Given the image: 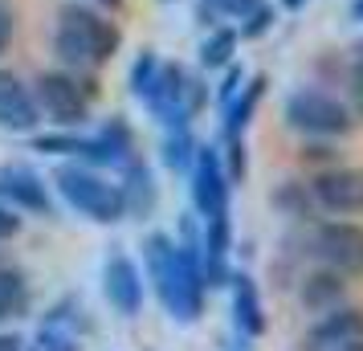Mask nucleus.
I'll return each instance as SVG.
<instances>
[{"label":"nucleus","mask_w":363,"mask_h":351,"mask_svg":"<svg viewBox=\"0 0 363 351\" xmlns=\"http://www.w3.org/2000/svg\"><path fill=\"white\" fill-rule=\"evenodd\" d=\"M50 45L62 69H102L123 50V29L86 0H62Z\"/></svg>","instance_id":"nucleus-1"},{"label":"nucleus","mask_w":363,"mask_h":351,"mask_svg":"<svg viewBox=\"0 0 363 351\" xmlns=\"http://www.w3.org/2000/svg\"><path fill=\"white\" fill-rule=\"evenodd\" d=\"M53 188L57 196L66 201V208H74L78 217L94 221V225H118L127 221V204H123V192H118L115 180H106L99 167L86 164H62L53 172Z\"/></svg>","instance_id":"nucleus-2"},{"label":"nucleus","mask_w":363,"mask_h":351,"mask_svg":"<svg viewBox=\"0 0 363 351\" xmlns=\"http://www.w3.org/2000/svg\"><path fill=\"white\" fill-rule=\"evenodd\" d=\"M281 118L302 139H343L359 123L351 115L347 99L330 94L323 86H298V90H290L286 102H281Z\"/></svg>","instance_id":"nucleus-3"},{"label":"nucleus","mask_w":363,"mask_h":351,"mask_svg":"<svg viewBox=\"0 0 363 351\" xmlns=\"http://www.w3.org/2000/svg\"><path fill=\"white\" fill-rule=\"evenodd\" d=\"M33 102L41 118L62 127V131H78L86 118H90V106L94 102L82 94V86L74 78V69H41L33 78Z\"/></svg>","instance_id":"nucleus-4"},{"label":"nucleus","mask_w":363,"mask_h":351,"mask_svg":"<svg viewBox=\"0 0 363 351\" xmlns=\"http://www.w3.org/2000/svg\"><path fill=\"white\" fill-rule=\"evenodd\" d=\"M306 253L318 266L339 269L343 278H363V225L359 221H318L306 233Z\"/></svg>","instance_id":"nucleus-5"},{"label":"nucleus","mask_w":363,"mask_h":351,"mask_svg":"<svg viewBox=\"0 0 363 351\" xmlns=\"http://www.w3.org/2000/svg\"><path fill=\"white\" fill-rule=\"evenodd\" d=\"M188 192H192L196 217L208 221V217L229 213L233 184H229V176H225V164H220V147H208V143L196 147V160L188 167Z\"/></svg>","instance_id":"nucleus-6"},{"label":"nucleus","mask_w":363,"mask_h":351,"mask_svg":"<svg viewBox=\"0 0 363 351\" xmlns=\"http://www.w3.org/2000/svg\"><path fill=\"white\" fill-rule=\"evenodd\" d=\"M314 204L330 217H363V164H335L311 176Z\"/></svg>","instance_id":"nucleus-7"},{"label":"nucleus","mask_w":363,"mask_h":351,"mask_svg":"<svg viewBox=\"0 0 363 351\" xmlns=\"http://www.w3.org/2000/svg\"><path fill=\"white\" fill-rule=\"evenodd\" d=\"M102 294L111 302V311L123 318H139L143 315V302H147V282H143V269L135 266L127 253H111L102 262Z\"/></svg>","instance_id":"nucleus-8"},{"label":"nucleus","mask_w":363,"mask_h":351,"mask_svg":"<svg viewBox=\"0 0 363 351\" xmlns=\"http://www.w3.org/2000/svg\"><path fill=\"white\" fill-rule=\"evenodd\" d=\"M0 201L13 204L17 213L53 217L50 184H45V180H41L29 164H4V167H0Z\"/></svg>","instance_id":"nucleus-9"},{"label":"nucleus","mask_w":363,"mask_h":351,"mask_svg":"<svg viewBox=\"0 0 363 351\" xmlns=\"http://www.w3.org/2000/svg\"><path fill=\"white\" fill-rule=\"evenodd\" d=\"M143 282L155 290L160 306H172L176 294V274H180V250H176V237L167 233H147L143 237Z\"/></svg>","instance_id":"nucleus-10"},{"label":"nucleus","mask_w":363,"mask_h":351,"mask_svg":"<svg viewBox=\"0 0 363 351\" xmlns=\"http://www.w3.org/2000/svg\"><path fill=\"white\" fill-rule=\"evenodd\" d=\"M351 339H363V306H335V311H323V315L311 323V331L302 339V351H335L339 343H351Z\"/></svg>","instance_id":"nucleus-11"},{"label":"nucleus","mask_w":363,"mask_h":351,"mask_svg":"<svg viewBox=\"0 0 363 351\" xmlns=\"http://www.w3.org/2000/svg\"><path fill=\"white\" fill-rule=\"evenodd\" d=\"M45 118L37 111L33 90L21 82L13 69H0V131L13 135H33Z\"/></svg>","instance_id":"nucleus-12"},{"label":"nucleus","mask_w":363,"mask_h":351,"mask_svg":"<svg viewBox=\"0 0 363 351\" xmlns=\"http://www.w3.org/2000/svg\"><path fill=\"white\" fill-rule=\"evenodd\" d=\"M225 290H229V299H233V327H237V335L262 339L265 327H269V318H265V302H262L257 278L249 269H233V278Z\"/></svg>","instance_id":"nucleus-13"},{"label":"nucleus","mask_w":363,"mask_h":351,"mask_svg":"<svg viewBox=\"0 0 363 351\" xmlns=\"http://www.w3.org/2000/svg\"><path fill=\"white\" fill-rule=\"evenodd\" d=\"M123 180H118V192H123V204H127V217L131 221H147L160 204V184H155V172L147 167L143 155H131L127 164L118 167Z\"/></svg>","instance_id":"nucleus-14"},{"label":"nucleus","mask_w":363,"mask_h":351,"mask_svg":"<svg viewBox=\"0 0 363 351\" xmlns=\"http://www.w3.org/2000/svg\"><path fill=\"white\" fill-rule=\"evenodd\" d=\"M298 299H302V306L314 311V315L335 311V306L347 302V278L339 274V269H330V266H314V269H306V274L298 278Z\"/></svg>","instance_id":"nucleus-15"},{"label":"nucleus","mask_w":363,"mask_h":351,"mask_svg":"<svg viewBox=\"0 0 363 351\" xmlns=\"http://www.w3.org/2000/svg\"><path fill=\"white\" fill-rule=\"evenodd\" d=\"M265 86H269V78L265 74H253V78H245V86L233 94L225 106H220V139H237V135L249 131V123H253V115H257V106H262L265 99Z\"/></svg>","instance_id":"nucleus-16"},{"label":"nucleus","mask_w":363,"mask_h":351,"mask_svg":"<svg viewBox=\"0 0 363 351\" xmlns=\"http://www.w3.org/2000/svg\"><path fill=\"white\" fill-rule=\"evenodd\" d=\"M29 278H25V269L17 266H4L0 262V323H9V318H25L29 315Z\"/></svg>","instance_id":"nucleus-17"},{"label":"nucleus","mask_w":363,"mask_h":351,"mask_svg":"<svg viewBox=\"0 0 363 351\" xmlns=\"http://www.w3.org/2000/svg\"><path fill=\"white\" fill-rule=\"evenodd\" d=\"M274 208H278L281 217L290 221H314V192H311V180H281L278 188H274Z\"/></svg>","instance_id":"nucleus-18"},{"label":"nucleus","mask_w":363,"mask_h":351,"mask_svg":"<svg viewBox=\"0 0 363 351\" xmlns=\"http://www.w3.org/2000/svg\"><path fill=\"white\" fill-rule=\"evenodd\" d=\"M237 45H241L237 25H216V29H208V33H204V41H200L196 62H200L204 69H225V66L233 62Z\"/></svg>","instance_id":"nucleus-19"},{"label":"nucleus","mask_w":363,"mask_h":351,"mask_svg":"<svg viewBox=\"0 0 363 351\" xmlns=\"http://www.w3.org/2000/svg\"><path fill=\"white\" fill-rule=\"evenodd\" d=\"M29 147L41 151V155H66L74 164H82L86 151H90V135H78V131H45V135H29Z\"/></svg>","instance_id":"nucleus-20"},{"label":"nucleus","mask_w":363,"mask_h":351,"mask_svg":"<svg viewBox=\"0 0 363 351\" xmlns=\"http://www.w3.org/2000/svg\"><path fill=\"white\" fill-rule=\"evenodd\" d=\"M196 135L192 127H180V131H164V143H160V160H164L167 172H176V176H188V167L196 160Z\"/></svg>","instance_id":"nucleus-21"},{"label":"nucleus","mask_w":363,"mask_h":351,"mask_svg":"<svg viewBox=\"0 0 363 351\" xmlns=\"http://www.w3.org/2000/svg\"><path fill=\"white\" fill-rule=\"evenodd\" d=\"M262 0H196V25L216 29V25H237L245 21Z\"/></svg>","instance_id":"nucleus-22"},{"label":"nucleus","mask_w":363,"mask_h":351,"mask_svg":"<svg viewBox=\"0 0 363 351\" xmlns=\"http://www.w3.org/2000/svg\"><path fill=\"white\" fill-rule=\"evenodd\" d=\"M200 250H204V257L229 262V253H233V217L229 213L204 221V229H200Z\"/></svg>","instance_id":"nucleus-23"},{"label":"nucleus","mask_w":363,"mask_h":351,"mask_svg":"<svg viewBox=\"0 0 363 351\" xmlns=\"http://www.w3.org/2000/svg\"><path fill=\"white\" fill-rule=\"evenodd\" d=\"M298 164H306L311 172H327V167L343 164V151L335 139H302L298 147Z\"/></svg>","instance_id":"nucleus-24"},{"label":"nucleus","mask_w":363,"mask_h":351,"mask_svg":"<svg viewBox=\"0 0 363 351\" xmlns=\"http://www.w3.org/2000/svg\"><path fill=\"white\" fill-rule=\"evenodd\" d=\"M347 106H351V115L363 118V37L351 45L347 53Z\"/></svg>","instance_id":"nucleus-25"},{"label":"nucleus","mask_w":363,"mask_h":351,"mask_svg":"<svg viewBox=\"0 0 363 351\" xmlns=\"http://www.w3.org/2000/svg\"><path fill=\"white\" fill-rule=\"evenodd\" d=\"M25 351H82V343H78V335L66 331V327H53V323H41L33 335V343Z\"/></svg>","instance_id":"nucleus-26"},{"label":"nucleus","mask_w":363,"mask_h":351,"mask_svg":"<svg viewBox=\"0 0 363 351\" xmlns=\"http://www.w3.org/2000/svg\"><path fill=\"white\" fill-rule=\"evenodd\" d=\"M225 147H220V164H225V176H229V184H245L249 176V151H245V135H237V139H220Z\"/></svg>","instance_id":"nucleus-27"},{"label":"nucleus","mask_w":363,"mask_h":351,"mask_svg":"<svg viewBox=\"0 0 363 351\" xmlns=\"http://www.w3.org/2000/svg\"><path fill=\"white\" fill-rule=\"evenodd\" d=\"M274 21H278V9H274L269 0H262L245 21H237V37H241V41H262V37L274 29Z\"/></svg>","instance_id":"nucleus-28"},{"label":"nucleus","mask_w":363,"mask_h":351,"mask_svg":"<svg viewBox=\"0 0 363 351\" xmlns=\"http://www.w3.org/2000/svg\"><path fill=\"white\" fill-rule=\"evenodd\" d=\"M155 69H160L155 50H139V57L131 62V74H127V90H131L135 99H143V94H147V86L155 82Z\"/></svg>","instance_id":"nucleus-29"},{"label":"nucleus","mask_w":363,"mask_h":351,"mask_svg":"<svg viewBox=\"0 0 363 351\" xmlns=\"http://www.w3.org/2000/svg\"><path fill=\"white\" fill-rule=\"evenodd\" d=\"M45 323H53V327H66V331H90V318L82 315V306H78V299L69 294V299H62L57 306H53L50 315H45Z\"/></svg>","instance_id":"nucleus-30"},{"label":"nucleus","mask_w":363,"mask_h":351,"mask_svg":"<svg viewBox=\"0 0 363 351\" xmlns=\"http://www.w3.org/2000/svg\"><path fill=\"white\" fill-rule=\"evenodd\" d=\"M208 99H213V90H208V82L200 78V74H192L188 69V78H184V94H180V102H184V111L196 118L204 106H208Z\"/></svg>","instance_id":"nucleus-31"},{"label":"nucleus","mask_w":363,"mask_h":351,"mask_svg":"<svg viewBox=\"0 0 363 351\" xmlns=\"http://www.w3.org/2000/svg\"><path fill=\"white\" fill-rule=\"evenodd\" d=\"M245 66H237V62H229V66H225V78H220V82H216V90H213V99H216V106H225V102L233 99V94H237V90H241V86H245Z\"/></svg>","instance_id":"nucleus-32"},{"label":"nucleus","mask_w":363,"mask_h":351,"mask_svg":"<svg viewBox=\"0 0 363 351\" xmlns=\"http://www.w3.org/2000/svg\"><path fill=\"white\" fill-rule=\"evenodd\" d=\"M13 37H17V13L9 0H0V53H9Z\"/></svg>","instance_id":"nucleus-33"},{"label":"nucleus","mask_w":363,"mask_h":351,"mask_svg":"<svg viewBox=\"0 0 363 351\" xmlns=\"http://www.w3.org/2000/svg\"><path fill=\"white\" fill-rule=\"evenodd\" d=\"M21 225H25V221H21V213H17V208L0 201V245H4V241H13V237L21 233Z\"/></svg>","instance_id":"nucleus-34"},{"label":"nucleus","mask_w":363,"mask_h":351,"mask_svg":"<svg viewBox=\"0 0 363 351\" xmlns=\"http://www.w3.org/2000/svg\"><path fill=\"white\" fill-rule=\"evenodd\" d=\"M29 343H25V335L17 331H0V351H25Z\"/></svg>","instance_id":"nucleus-35"},{"label":"nucleus","mask_w":363,"mask_h":351,"mask_svg":"<svg viewBox=\"0 0 363 351\" xmlns=\"http://www.w3.org/2000/svg\"><path fill=\"white\" fill-rule=\"evenodd\" d=\"M86 4H94L102 13H111V9H123V0H86Z\"/></svg>","instance_id":"nucleus-36"},{"label":"nucleus","mask_w":363,"mask_h":351,"mask_svg":"<svg viewBox=\"0 0 363 351\" xmlns=\"http://www.w3.org/2000/svg\"><path fill=\"white\" fill-rule=\"evenodd\" d=\"M351 21H359L363 25V0H351Z\"/></svg>","instance_id":"nucleus-37"},{"label":"nucleus","mask_w":363,"mask_h":351,"mask_svg":"<svg viewBox=\"0 0 363 351\" xmlns=\"http://www.w3.org/2000/svg\"><path fill=\"white\" fill-rule=\"evenodd\" d=\"M335 351H363V339H351V343H339Z\"/></svg>","instance_id":"nucleus-38"},{"label":"nucleus","mask_w":363,"mask_h":351,"mask_svg":"<svg viewBox=\"0 0 363 351\" xmlns=\"http://www.w3.org/2000/svg\"><path fill=\"white\" fill-rule=\"evenodd\" d=\"M302 4H311V0H281V9H302Z\"/></svg>","instance_id":"nucleus-39"},{"label":"nucleus","mask_w":363,"mask_h":351,"mask_svg":"<svg viewBox=\"0 0 363 351\" xmlns=\"http://www.w3.org/2000/svg\"><path fill=\"white\" fill-rule=\"evenodd\" d=\"M164 4H167V0H164Z\"/></svg>","instance_id":"nucleus-40"}]
</instances>
